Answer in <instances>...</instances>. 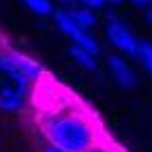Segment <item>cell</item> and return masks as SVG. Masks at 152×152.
Instances as JSON below:
<instances>
[{
	"label": "cell",
	"mask_w": 152,
	"mask_h": 152,
	"mask_svg": "<svg viewBox=\"0 0 152 152\" xmlns=\"http://www.w3.org/2000/svg\"><path fill=\"white\" fill-rule=\"evenodd\" d=\"M76 2H81L83 7H90V9H96V7H105V5H119L121 0H74Z\"/></svg>",
	"instance_id": "11"
},
{
	"label": "cell",
	"mask_w": 152,
	"mask_h": 152,
	"mask_svg": "<svg viewBox=\"0 0 152 152\" xmlns=\"http://www.w3.org/2000/svg\"><path fill=\"white\" fill-rule=\"evenodd\" d=\"M40 134L47 145L69 152H96L101 148V130L85 112L74 107L49 110L40 116Z\"/></svg>",
	"instance_id": "1"
},
{
	"label": "cell",
	"mask_w": 152,
	"mask_h": 152,
	"mask_svg": "<svg viewBox=\"0 0 152 152\" xmlns=\"http://www.w3.org/2000/svg\"><path fill=\"white\" fill-rule=\"evenodd\" d=\"M67 14H69V18L74 20V25H78L81 29H85V31H90L92 27H94L96 23H99V18H96V11L90 9V7H65Z\"/></svg>",
	"instance_id": "7"
},
{
	"label": "cell",
	"mask_w": 152,
	"mask_h": 152,
	"mask_svg": "<svg viewBox=\"0 0 152 152\" xmlns=\"http://www.w3.org/2000/svg\"><path fill=\"white\" fill-rule=\"evenodd\" d=\"M40 152H69V150H58V148H52V145H45Z\"/></svg>",
	"instance_id": "12"
},
{
	"label": "cell",
	"mask_w": 152,
	"mask_h": 152,
	"mask_svg": "<svg viewBox=\"0 0 152 152\" xmlns=\"http://www.w3.org/2000/svg\"><path fill=\"white\" fill-rule=\"evenodd\" d=\"M69 56L74 58V63L81 67L83 72H96L99 69V61H96V54H90L81 47H69Z\"/></svg>",
	"instance_id": "8"
},
{
	"label": "cell",
	"mask_w": 152,
	"mask_h": 152,
	"mask_svg": "<svg viewBox=\"0 0 152 152\" xmlns=\"http://www.w3.org/2000/svg\"><path fill=\"white\" fill-rule=\"evenodd\" d=\"M107 69L112 74V78L116 81V85L123 87V90H132L137 87L139 78H137V72L134 67L130 65V61L121 54H110L107 56Z\"/></svg>",
	"instance_id": "5"
},
{
	"label": "cell",
	"mask_w": 152,
	"mask_h": 152,
	"mask_svg": "<svg viewBox=\"0 0 152 152\" xmlns=\"http://www.w3.org/2000/svg\"><path fill=\"white\" fill-rule=\"evenodd\" d=\"M145 18H148V23L152 25V9H150V11H148V14H145Z\"/></svg>",
	"instance_id": "15"
},
{
	"label": "cell",
	"mask_w": 152,
	"mask_h": 152,
	"mask_svg": "<svg viewBox=\"0 0 152 152\" xmlns=\"http://www.w3.org/2000/svg\"><path fill=\"white\" fill-rule=\"evenodd\" d=\"M130 2H134V5H141V7H145V5H150L152 0H130Z\"/></svg>",
	"instance_id": "13"
},
{
	"label": "cell",
	"mask_w": 152,
	"mask_h": 152,
	"mask_svg": "<svg viewBox=\"0 0 152 152\" xmlns=\"http://www.w3.org/2000/svg\"><path fill=\"white\" fill-rule=\"evenodd\" d=\"M58 2H61V5H69V7L74 5V0H58Z\"/></svg>",
	"instance_id": "14"
},
{
	"label": "cell",
	"mask_w": 152,
	"mask_h": 152,
	"mask_svg": "<svg viewBox=\"0 0 152 152\" xmlns=\"http://www.w3.org/2000/svg\"><path fill=\"white\" fill-rule=\"evenodd\" d=\"M9 56H11V61L16 63V67L23 72V76L31 83V85H34L36 81H40V78H43V74H45L43 65H40L38 61H34L31 56L20 54V52H16V49H9Z\"/></svg>",
	"instance_id": "6"
},
{
	"label": "cell",
	"mask_w": 152,
	"mask_h": 152,
	"mask_svg": "<svg viewBox=\"0 0 152 152\" xmlns=\"http://www.w3.org/2000/svg\"><path fill=\"white\" fill-rule=\"evenodd\" d=\"M52 16H54V23H56L58 31L65 34V36L72 40L74 47H81V49H85V52H90V54H99L101 52V43L96 40V36H92L90 31L81 29L78 25H74V20L69 18V14H67L65 7L54 9Z\"/></svg>",
	"instance_id": "3"
},
{
	"label": "cell",
	"mask_w": 152,
	"mask_h": 152,
	"mask_svg": "<svg viewBox=\"0 0 152 152\" xmlns=\"http://www.w3.org/2000/svg\"><path fill=\"white\" fill-rule=\"evenodd\" d=\"M137 61L143 65V69L152 76V43L148 40H139V49H137Z\"/></svg>",
	"instance_id": "9"
},
{
	"label": "cell",
	"mask_w": 152,
	"mask_h": 152,
	"mask_svg": "<svg viewBox=\"0 0 152 152\" xmlns=\"http://www.w3.org/2000/svg\"><path fill=\"white\" fill-rule=\"evenodd\" d=\"M23 5L36 16H52L54 14V2L52 0H23Z\"/></svg>",
	"instance_id": "10"
},
{
	"label": "cell",
	"mask_w": 152,
	"mask_h": 152,
	"mask_svg": "<svg viewBox=\"0 0 152 152\" xmlns=\"http://www.w3.org/2000/svg\"><path fill=\"white\" fill-rule=\"evenodd\" d=\"M105 38L107 43L112 45L121 56L128 58H137V49H139V38L128 25L121 18L112 16V18L105 20Z\"/></svg>",
	"instance_id": "4"
},
{
	"label": "cell",
	"mask_w": 152,
	"mask_h": 152,
	"mask_svg": "<svg viewBox=\"0 0 152 152\" xmlns=\"http://www.w3.org/2000/svg\"><path fill=\"white\" fill-rule=\"evenodd\" d=\"M31 99V83L11 61L9 49H0V112H23Z\"/></svg>",
	"instance_id": "2"
}]
</instances>
